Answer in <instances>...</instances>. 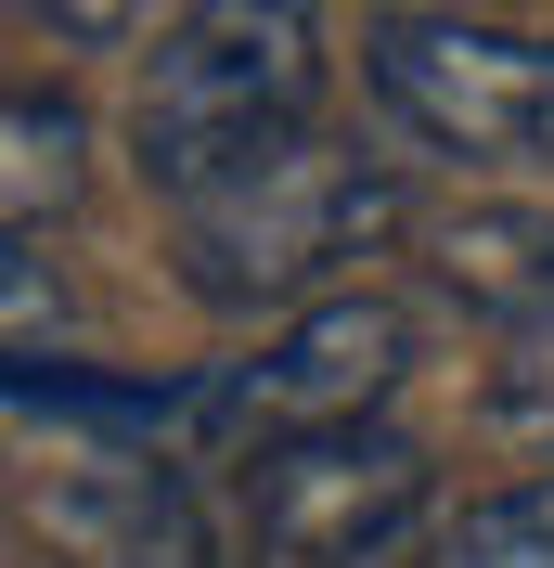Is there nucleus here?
<instances>
[{
    "instance_id": "1",
    "label": "nucleus",
    "mask_w": 554,
    "mask_h": 568,
    "mask_svg": "<svg viewBox=\"0 0 554 568\" xmlns=\"http://www.w3.org/2000/svg\"><path fill=\"white\" fill-rule=\"evenodd\" d=\"M322 0H181L130 78V169L168 207H219L322 142Z\"/></svg>"
},
{
    "instance_id": "2",
    "label": "nucleus",
    "mask_w": 554,
    "mask_h": 568,
    "mask_svg": "<svg viewBox=\"0 0 554 568\" xmlns=\"http://www.w3.org/2000/svg\"><path fill=\"white\" fill-rule=\"evenodd\" d=\"M400 220H413L400 169L310 142V155L258 169L245 194H219V207H181V284H194V311H219V323H297V311H322V297H348V272H361Z\"/></svg>"
},
{
    "instance_id": "3",
    "label": "nucleus",
    "mask_w": 554,
    "mask_h": 568,
    "mask_svg": "<svg viewBox=\"0 0 554 568\" xmlns=\"http://www.w3.org/2000/svg\"><path fill=\"white\" fill-rule=\"evenodd\" d=\"M361 91L387 130L451 155L478 181H554V27L503 13H375L361 27Z\"/></svg>"
},
{
    "instance_id": "4",
    "label": "nucleus",
    "mask_w": 554,
    "mask_h": 568,
    "mask_svg": "<svg viewBox=\"0 0 554 568\" xmlns=\"http://www.w3.org/2000/svg\"><path fill=\"white\" fill-rule=\"evenodd\" d=\"M413 530H425V453L387 414L245 453V542H258V568H387Z\"/></svg>"
},
{
    "instance_id": "5",
    "label": "nucleus",
    "mask_w": 554,
    "mask_h": 568,
    "mask_svg": "<svg viewBox=\"0 0 554 568\" xmlns=\"http://www.w3.org/2000/svg\"><path fill=\"white\" fill-rule=\"evenodd\" d=\"M400 375H413V311L348 284L207 375V439L258 453V439H310V426H375L400 400Z\"/></svg>"
},
{
    "instance_id": "6",
    "label": "nucleus",
    "mask_w": 554,
    "mask_h": 568,
    "mask_svg": "<svg viewBox=\"0 0 554 568\" xmlns=\"http://www.w3.org/2000/svg\"><path fill=\"white\" fill-rule=\"evenodd\" d=\"M27 542L52 568H219L168 439H52V465H27Z\"/></svg>"
},
{
    "instance_id": "7",
    "label": "nucleus",
    "mask_w": 554,
    "mask_h": 568,
    "mask_svg": "<svg viewBox=\"0 0 554 568\" xmlns=\"http://www.w3.org/2000/svg\"><path fill=\"white\" fill-rule=\"evenodd\" d=\"M490 414L554 453V246H542V272L490 311Z\"/></svg>"
},
{
    "instance_id": "8",
    "label": "nucleus",
    "mask_w": 554,
    "mask_h": 568,
    "mask_svg": "<svg viewBox=\"0 0 554 568\" xmlns=\"http://www.w3.org/2000/svg\"><path fill=\"white\" fill-rule=\"evenodd\" d=\"M425 568H554V465L516 478V491H478L464 517H439Z\"/></svg>"
},
{
    "instance_id": "9",
    "label": "nucleus",
    "mask_w": 554,
    "mask_h": 568,
    "mask_svg": "<svg viewBox=\"0 0 554 568\" xmlns=\"http://www.w3.org/2000/svg\"><path fill=\"white\" fill-rule=\"evenodd\" d=\"M0 130H13V233H39V220L78 194V104L65 91H13Z\"/></svg>"
},
{
    "instance_id": "10",
    "label": "nucleus",
    "mask_w": 554,
    "mask_h": 568,
    "mask_svg": "<svg viewBox=\"0 0 554 568\" xmlns=\"http://www.w3.org/2000/svg\"><path fill=\"white\" fill-rule=\"evenodd\" d=\"M27 27H52V39H130L142 0H27Z\"/></svg>"
}]
</instances>
